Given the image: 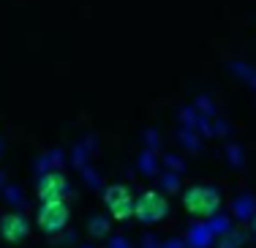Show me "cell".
<instances>
[{
    "label": "cell",
    "instance_id": "obj_1",
    "mask_svg": "<svg viewBox=\"0 0 256 248\" xmlns=\"http://www.w3.org/2000/svg\"><path fill=\"white\" fill-rule=\"evenodd\" d=\"M182 208L194 216V218H210L221 208V194L212 186H191L182 194Z\"/></svg>",
    "mask_w": 256,
    "mask_h": 248
},
{
    "label": "cell",
    "instance_id": "obj_2",
    "mask_svg": "<svg viewBox=\"0 0 256 248\" xmlns=\"http://www.w3.org/2000/svg\"><path fill=\"white\" fill-rule=\"evenodd\" d=\"M169 216V202L161 191H144L134 199V218L142 224H158Z\"/></svg>",
    "mask_w": 256,
    "mask_h": 248
},
{
    "label": "cell",
    "instance_id": "obj_3",
    "mask_svg": "<svg viewBox=\"0 0 256 248\" xmlns=\"http://www.w3.org/2000/svg\"><path fill=\"white\" fill-rule=\"evenodd\" d=\"M104 204H106L109 216H112L114 221H128L134 218V194L128 186H109L106 191H104Z\"/></svg>",
    "mask_w": 256,
    "mask_h": 248
},
{
    "label": "cell",
    "instance_id": "obj_4",
    "mask_svg": "<svg viewBox=\"0 0 256 248\" xmlns=\"http://www.w3.org/2000/svg\"><path fill=\"white\" fill-rule=\"evenodd\" d=\"M71 218V210L68 204L63 202V199H52V202H41L38 208V216H36V224H38L44 232H60V229H66V224Z\"/></svg>",
    "mask_w": 256,
    "mask_h": 248
},
{
    "label": "cell",
    "instance_id": "obj_5",
    "mask_svg": "<svg viewBox=\"0 0 256 248\" xmlns=\"http://www.w3.org/2000/svg\"><path fill=\"white\" fill-rule=\"evenodd\" d=\"M0 238L11 246L25 243L30 238V221L20 213H6L3 218H0Z\"/></svg>",
    "mask_w": 256,
    "mask_h": 248
},
{
    "label": "cell",
    "instance_id": "obj_6",
    "mask_svg": "<svg viewBox=\"0 0 256 248\" xmlns=\"http://www.w3.org/2000/svg\"><path fill=\"white\" fill-rule=\"evenodd\" d=\"M68 191V180L63 172H46L38 180V202H52V199H63Z\"/></svg>",
    "mask_w": 256,
    "mask_h": 248
},
{
    "label": "cell",
    "instance_id": "obj_7",
    "mask_svg": "<svg viewBox=\"0 0 256 248\" xmlns=\"http://www.w3.org/2000/svg\"><path fill=\"white\" fill-rule=\"evenodd\" d=\"M90 229H93V234H96V238H101V234H106V221L96 218L93 224H90Z\"/></svg>",
    "mask_w": 256,
    "mask_h": 248
}]
</instances>
